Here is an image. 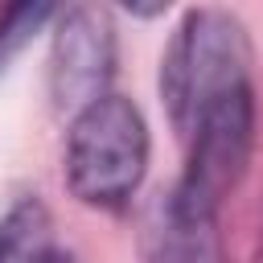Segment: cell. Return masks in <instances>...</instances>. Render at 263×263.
I'll return each instance as SVG.
<instances>
[{
    "instance_id": "obj_1",
    "label": "cell",
    "mask_w": 263,
    "mask_h": 263,
    "mask_svg": "<svg viewBox=\"0 0 263 263\" xmlns=\"http://www.w3.org/2000/svg\"><path fill=\"white\" fill-rule=\"evenodd\" d=\"M238 86H251V41L242 21L226 8L185 12L160 62V99L173 132L185 140L197 115Z\"/></svg>"
},
{
    "instance_id": "obj_2",
    "label": "cell",
    "mask_w": 263,
    "mask_h": 263,
    "mask_svg": "<svg viewBox=\"0 0 263 263\" xmlns=\"http://www.w3.org/2000/svg\"><path fill=\"white\" fill-rule=\"evenodd\" d=\"M148 123L123 95H103L70 119L66 132V185L90 210H123L148 173Z\"/></svg>"
},
{
    "instance_id": "obj_3",
    "label": "cell",
    "mask_w": 263,
    "mask_h": 263,
    "mask_svg": "<svg viewBox=\"0 0 263 263\" xmlns=\"http://www.w3.org/2000/svg\"><path fill=\"white\" fill-rule=\"evenodd\" d=\"M255 148V90L238 86L210 103L185 136V168L168 189L181 205L222 214V201L238 189Z\"/></svg>"
},
{
    "instance_id": "obj_4",
    "label": "cell",
    "mask_w": 263,
    "mask_h": 263,
    "mask_svg": "<svg viewBox=\"0 0 263 263\" xmlns=\"http://www.w3.org/2000/svg\"><path fill=\"white\" fill-rule=\"evenodd\" d=\"M115 78V25L95 4H74L58 16L49 37V103L58 115H78L103 95Z\"/></svg>"
},
{
    "instance_id": "obj_5",
    "label": "cell",
    "mask_w": 263,
    "mask_h": 263,
    "mask_svg": "<svg viewBox=\"0 0 263 263\" xmlns=\"http://www.w3.org/2000/svg\"><path fill=\"white\" fill-rule=\"evenodd\" d=\"M144 263H226L218 214H201L164 193L144 226Z\"/></svg>"
},
{
    "instance_id": "obj_6",
    "label": "cell",
    "mask_w": 263,
    "mask_h": 263,
    "mask_svg": "<svg viewBox=\"0 0 263 263\" xmlns=\"http://www.w3.org/2000/svg\"><path fill=\"white\" fill-rule=\"evenodd\" d=\"M62 255L49 205L41 197L12 201L0 218V263H58Z\"/></svg>"
},
{
    "instance_id": "obj_7",
    "label": "cell",
    "mask_w": 263,
    "mask_h": 263,
    "mask_svg": "<svg viewBox=\"0 0 263 263\" xmlns=\"http://www.w3.org/2000/svg\"><path fill=\"white\" fill-rule=\"evenodd\" d=\"M58 263H74V255H62V259H58Z\"/></svg>"
},
{
    "instance_id": "obj_8",
    "label": "cell",
    "mask_w": 263,
    "mask_h": 263,
    "mask_svg": "<svg viewBox=\"0 0 263 263\" xmlns=\"http://www.w3.org/2000/svg\"><path fill=\"white\" fill-rule=\"evenodd\" d=\"M259 263H263V259H259Z\"/></svg>"
}]
</instances>
